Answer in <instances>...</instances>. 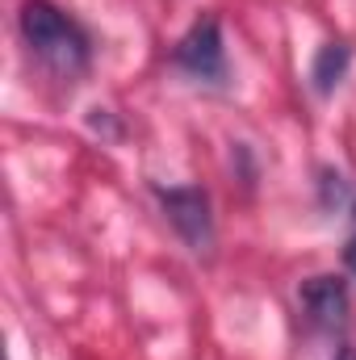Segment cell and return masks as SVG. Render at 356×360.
Masks as SVG:
<instances>
[{
    "label": "cell",
    "mask_w": 356,
    "mask_h": 360,
    "mask_svg": "<svg viewBox=\"0 0 356 360\" xmlns=\"http://www.w3.org/2000/svg\"><path fill=\"white\" fill-rule=\"evenodd\" d=\"M17 25H21V38H25L30 55H34L46 72L72 80V76H80V72L89 68V59H92L89 34H84V25H80L76 17H68L59 4H51V0H25Z\"/></svg>",
    "instance_id": "6da1fadb"
},
{
    "label": "cell",
    "mask_w": 356,
    "mask_h": 360,
    "mask_svg": "<svg viewBox=\"0 0 356 360\" xmlns=\"http://www.w3.org/2000/svg\"><path fill=\"white\" fill-rule=\"evenodd\" d=\"M172 63H177L184 76L201 80V84H227L231 68H227V42H222L218 17H197L180 34L177 51H172Z\"/></svg>",
    "instance_id": "7a4b0ae2"
},
{
    "label": "cell",
    "mask_w": 356,
    "mask_h": 360,
    "mask_svg": "<svg viewBox=\"0 0 356 360\" xmlns=\"http://www.w3.org/2000/svg\"><path fill=\"white\" fill-rule=\"evenodd\" d=\"M164 218L177 226V235L193 252H210L214 248V214H210V197L197 184H180V188H155Z\"/></svg>",
    "instance_id": "3957f363"
},
{
    "label": "cell",
    "mask_w": 356,
    "mask_h": 360,
    "mask_svg": "<svg viewBox=\"0 0 356 360\" xmlns=\"http://www.w3.org/2000/svg\"><path fill=\"white\" fill-rule=\"evenodd\" d=\"M298 306H302L306 323H310L314 331H323V335H336V331L348 327V285H344L340 276H331V272L302 281Z\"/></svg>",
    "instance_id": "277c9868"
},
{
    "label": "cell",
    "mask_w": 356,
    "mask_h": 360,
    "mask_svg": "<svg viewBox=\"0 0 356 360\" xmlns=\"http://www.w3.org/2000/svg\"><path fill=\"white\" fill-rule=\"evenodd\" d=\"M348 68H352V46L340 42V38L323 42L319 55H314V63H310V89L319 92V96H331V92L344 84Z\"/></svg>",
    "instance_id": "5b68a950"
},
{
    "label": "cell",
    "mask_w": 356,
    "mask_h": 360,
    "mask_svg": "<svg viewBox=\"0 0 356 360\" xmlns=\"http://www.w3.org/2000/svg\"><path fill=\"white\" fill-rule=\"evenodd\" d=\"M344 264H348V272L356 276V235L348 239V248H344Z\"/></svg>",
    "instance_id": "8992f818"
},
{
    "label": "cell",
    "mask_w": 356,
    "mask_h": 360,
    "mask_svg": "<svg viewBox=\"0 0 356 360\" xmlns=\"http://www.w3.org/2000/svg\"><path fill=\"white\" fill-rule=\"evenodd\" d=\"M336 360H356V348H340V352H336Z\"/></svg>",
    "instance_id": "52a82bcc"
},
{
    "label": "cell",
    "mask_w": 356,
    "mask_h": 360,
    "mask_svg": "<svg viewBox=\"0 0 356 360\" xmlns=\"http://www.w3.org/2000/svg\"><path fill=\"white\" fill-rule=\"evenodd\" d=\"M352 226H356V205H352ZM352 235H356V231H352Z\"/></svg>",
    "instance_id": "ba28073f"
}]
</instances>
